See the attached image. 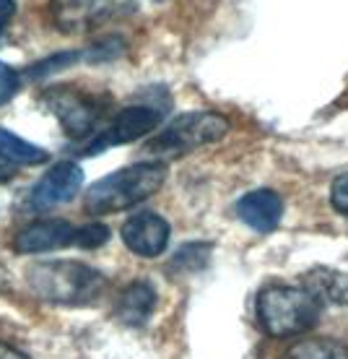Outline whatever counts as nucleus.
<instances>
[{
  "label": "nucleus",
  "instance_id": "f257e3e1",
  "mask_svg": "<svg viewBox=\"0 0 348 359\" xmlns=\"http://www.w3.org/2000/svg\"><path fill=\"white\" fill-rule=\"evenodd\" d=\"M27 284L55 305H94L107 294V276L81 261H42L27 269Z\"/></svg>",
  "mask_w": 348,
  "mask_h": 359
},
{
  "label": "nucleus",
  "instance_id": "f03ea898",
  "mask_svg": "<svg viewBox=\"0 0 348 359\" xmlns=\"http://www.w3.org/2000/svg\"><path fill=\"white\" fill-rule=\"evenodd\" d=\"M167 180L164 162H138L97 180L86 190V211L97 216L117 214L143 203L146 198L159 193Z\"/></svg>",
  "mask_w": 348,
  "mask_h": 359
},
{
  "label": "nucleus",
  "instance_id": "7ed1b4c3",
  "mask_svg": "<svg viewBox=\"0 0 348 359\" xmlns=\"http://www.w3.org/2000/svg\"><path fill=\"white\" fill-rule=\"evenodd\" d=\"M325 307L304 287L270 284L258 294V320L260 328L270 339H291L304 336L320 323Z\"/></svg>",
  "mask_w": 348,
  "mask_h": 359
},
{
  "label": "nucleus",
  "instance_id": "20e7f679",
  "mask_svg": "<svg viewBox=\"0 0 348 359\" xmlns=\"http://www.w3.org/2000/svg\"><path fill=\"white\" fill-rule=\"evenodd\" d=\"M232 130V123L221 112L211 109H195L177 115L167 128H161L148 144L143 146V154L151 156V162H167L185 154H193L208 144L221 141Z\"/></svg>",
  "mask_w": 348,
  "mask_h": 359
},
{
  "label": "nucleus",
  "instance_id": "39448f33",
  "mask_svg": "<svg viewBox=\"0 0 348 359\" xmlns=\"http://www.w3.org/2000/svg\"><path fill=\"white\" fill-rule=\"evenodd\" d=\"M47 109L57 117L63 130L73 138H86L99 133V123L107 115L109 99L89 94V91L73 89V86H50L42 94Z\"/></svg>",
  "mask_w": 348,
  "mask_h": 359
},
{
  "label": "nucleus",
  "instance_id": "423d86ee",
  "mask_svg": "<svg viewBox=\"0 0 348 359\" xmlns=\"http://www.w3.org/2000/svg\"><path fill=\"white\" fill-rule=\"evenodd\" d=\"M164 112H167V109L151 107V104H135V107L120 109L107 126L102 128L89 144L83 146L81 154H83V156H97V154L107 151L109 146L133 144V141L153 133V130L161 126Z\"/></svg>",
  "mask_w": 348,
  "mask_h": 359
},
{
  "label": "nucleus",
  "instance_id": "0eeeda50",
  "mask_svg": "<svg viewBox=\"0 0 348 359\" xmlns=\"http://www.w3.org/2000/svg\"><path fill=\"white\" fill-rule=\"evenodd\" d=\"M83 188V170L76 162H57L39 177L32 193H29L27 203L32 211L45 214L53 208L63 206L68 201L78 196V190Z\"/></svg>",
  "mask_w": 348,
  "mask_h": 359
},
{
  "label": "nucleus",
  "instance_id": "6e6552de",
  "mask_svg": "<svg viewBox=\"0 0 348 359\" xmlns=\"http://www.w3.org/2000/svg\"><path fill=\"white\" fill-rule=\"evenodd\" d=\"M78 245V226L65 219H36L13 237V250L18 255H36L53 252Z\"/></svg>",
  "mask_w": 348,
  "mask_h": 359
},
{
  "label": "nucleus",
  "instance_id": "1a4fd4ad",
  "mask_svg": "<svg viewBox=\"0 0 348 359\" xmlns=\"http://www.w3.org/2000/svg\"><path fill=\"white\" fill-rule=\"evenodd\" d=\"M120 237H123V243L130 252L141 255V258H156L169 245L172 226L156 211H141V214H133L130 219H125Z\"/></svg>",
  "mask_w": 348,
  "mask_h": 359
},
{
  "label": "nucleus",
  "instance_id": "9d476101",
  "mask_svg": "<svg viewBox=\"0 0 348 359\" xmlns=\"http://www.w3.org/2000/svg\"><path fill=\"white\" fill-rule=\"evenodd\" d=\"M237 216L250 229H255L260 234H268L284 219V198L270 188L250 190V193H244L237 201Z\"/></svg>",
  "mask_w": 348,
  "mask_h": 359
},
{
  "label": "nucleus",
  "instance_id": "9b49d317",
  "mask_svg": "<svg viewBox=\"0 0 348 359\" xmlns=\"http://www.w3.org/2000/svg\"><path fill=\"white\" fill-rule=\"evenodd\" d=\"M156 310V289L148 281H133L117 297L115 315L125 325H146Z\"/></svg>",
  "mask_w": 348,
  "mask_h": 359
},
{
  "label": "nucleus",
  "instance_id": "f8f14e48",
  "mask_svg": "<svg viewBox=\"0 0 348 359\" xmlns=\"http://www.w3.org/2000/svg\"><path fill=\"white\" fill-rule=\"evenodd\" d=\"M302 287L320 302L322 307L330 305H348V273L335 269H317L307 271L302 276Z\"/></svg>",
  "mask_w": 348,
  "mask_h": 359
},
{
  "label": "nucleus",
  "instance_id": "ddd939ff",
  "mask_svg": "<svg viewBox=\"0 0 348 359\" xmlns=\"http://www.w3.org/2000/svg\"><path fill=\"white\" fill-rule=\"evenodd\" d=\"M109 0H50L55 24L63 32H78L99 18Z\"/></svg>",
  "mask_w": 348,
  "mask_h": 359
},
{
  "label": "nucleus",
  "instance_id": "4468645a",
  "mask_svg": "<svg viewBox=\"0 0 348 359\" xmlns=\"http://www.w3.org/2000/svg\"><path fill=\"white\" fill-rule=\"evenodd\" d=\"M47 159H50V154L42 146L29 144L8 128H0V162L34 167V164H45Z\"/></svg>",
  "mask_w": 348,
  "mask_h": 359
},
{
  "label": "nucleus",
  "instance_id": "2eb2a0df",
  "mask_svg": "<svg viewBox=\"0 0 348 359\" xmlns=\"http://www.w3.org/2000/svg\"><path fill=\"white\" fill-rule=\"evenodd\" d=\"M284 359H348V346L335 339H299L286 349Z\"/></svg>",
  "mask_w": 348,
  "mask_h": 359
},
{
  "label": "nucleus",
  "instance_id": "dca6fc26",
  "mask_svg": "<svg viewBox=\"0 0 348 359\" xmlns=\"http://www.w3.org/2000/svg\"><path fill=\"white\" fill-rule=\"evenodd\" d=\"M208 261H211V245L208 243H190V245H182L177 252H174V258H172V271H200L206 269Z\"/></svg>",
  "mask_w": 348,
  "mask_h": 359
},
{
  "label": "nucleus",
  "instance_id": "f3484780",
  "mask_svg": "<svg viewBox=\"0 0 348 359\" xmlns=\"http://www.w3.org/2000/svg\"><path fill=\"white\" fill-rule=\"evenodd\" d=\"M83 57H86V53H81V50H73V53H57V55H53V57H45V60L34 63L27 71V76L29 79H45V76H50V73L71 68L73 63H78V60H83Z\"/></svg>",
  "mask_w": 348,
  "mask_h": 359
},
{
  "label": "nucleus",
  "instance_id": "a211bd4d",
  "mask_svg": "<svg viewBox=\"0 0 348 359\" xmlns=\"http://www.w3.org/2000/svg\"><path fill=\"white\" fill-rule=\"evenodd\" d=\"M109 229L104 224H86L78 226V245L76 248H83V250H94V248H102V245L109 240Z\"/></svg>",
  "mask_w": 348,
  "mask_h": 359
},
{
  "label": "nucleus",
  "instance_id": "6ab92c4d",
  "mask_svg": "<svg viewBox=\"0 0 348 359\" xmlns=\"http://www.w3.org/2000/svg\"><path fill=\"white\" fill-rule=\"evenodd\" d=\"M21 89V73L0 60V104H8Z\"/></svg>",
  "mask_w": 348,
  "mask_h": 359
},
{
  "label": "nucleus",
  "instance_id": "aec40b11",
  "mask_svg": "<svg viewBox=\"0 0 348 359\" xmlns=\"http://www.w3.org/2000/svg\"><path fill=\"white\" fill-rule=\"evenodd\" d=\"M330 203L340 216L348 219V172L338 175L330 185Z\"/></svg>",
  "mask_w": 348,
  "mask_h": 359
},
{
  "label": "nucleus",
  "instance_id": "412c9836",
  "mask_svg": "<svg viewBox=\"0 0 348 359\" xmlns=\"http://www.w3.org/2000/svg\"><path fill=\"white\" fill-rule=\"evenodd\" d=\"M13 13H16V0H0V34L6 32Z\"/></svg>",
  "mask_w": 348,
  "mask_h": 359
},
{
  "label": "nucleus",
  "instance_id": "4be33fe9",
  "mask_svg": "<svg viewBox=\"0 0 348 359\" xmlns=\"http://www.w3.org/2000/svg\"><path fill=\"white\" fill-rule=\"evenodd\" d=\"M0 359H29L24 351H18V349H13L11 344H6V341H0Z\"/></svg>",
  "mask_w": 348,
  "mask_h": 359
},
{
  "label": "nucleus",
  "instance_id": "5701e85b",
  "mask_svg": "<svg viewBox=\"0 0 348 359\" xmlns=\"http://www.w3.org/2000/svg\"><path fill=\"white\" fill-rule=\"evenodd\" d=\"M156 3H164V0H156Z\"/></svg>",
  "mask_w": 348,
  "mask_h": 359
},
{
  "label": "nucleus",
  "instance_id": "b1692460",
  "mask_svg": "<svg viewBox=\"0 0 348 359\" xmlns=\"http://www.w3.org/2000/svg\"><path fill=\"white\" fill-rule=\"evenodd\" d=\"M0 36H3V34H0Z\"/></svg>",
  "mask_w": 348,
  "mask_h": 359
}]
</instances>
